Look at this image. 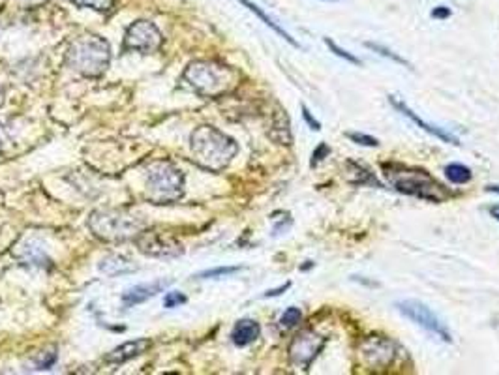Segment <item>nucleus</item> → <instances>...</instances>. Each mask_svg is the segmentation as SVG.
I'll list each match as a JSON object with an SVG mask.
<instances>
[{
    "label": "nucleus",
    "mask_w": 499,
    "mask_h": 375,
    "mask_svg": "<svg viewBox=\"0 0 499 375\" xmlns=\"http://www.w3.org/2000/svg\"><path fill=\"white\" fill-rule=\"evenodd\" d=\"M149 347H150V339L137 338L134 339V342H126V344L115 347L113 351H109L107 355L103 356V360H105L107 364H124V362H128V360L140 356L141 353H145Z\"/></svg>",
    "instance_id": "13"
},
{
    "label": "nucleus",
    "mask_w": 499,
    "mask_h": 375,
    "mask_svg": "<svg viewBox=\"0 0 499 375\" xmlns=\"http://www.w3.org/2000/svg\"><path fill=\"white\" fill-rule=\"evenodd\" d=\"M345 137H350L353 143H357V144H362V147H377L379 144V141H377L376 137H372V135H366V134H359V132H347L345 134Z\"/></svg>",
    "instance_id": "24"
},
{
    "label": "nucleus",
    "mask_w": 499,
    "mask_h": 375,
    "mask_svg": "<svg viewBox=\"0 0 499 375\" xmlns=\"http://www.w3.org/2000/svg\"><path fill=\"white\" fill-rule=\"evenodd\" d=\"M259 334H261V327H259L258 321H253V319H241V321L233 327L231 339L235 345L244 347V345L253 344V342L259 338Z\"/></svg>",
    "instance_id": "15"
},
{
    "label": "nucleus",
    "mask_w": 499,
    "mask_h": 375,
    "mask_svg": "<svg viewBox=\"0 0 499 375\" xmlns=\"http://www.w3.org/2000/svg\"><path fill=\"white\" fill-rule=\"evenodd\" d=\"M274 132H270V137L278 141L280 144H291V130H289V119L285 111L280 109L278 113H274Z\"/></svg>",
    "instance_id": "18"
},
{
    "label": "nucleus",
    "mask_w": 499,
    "mask_h": 375,
    "mask_svg": "<svg viewBox=\"0 0 499 375\" xmlns=\"http://www.w3.org/2000/svg\"><path fill=\"white\" fill-rule=\"evenodd\" d=\"M75 6H81V8H90V10L96 11H109L113 8L115 0H70Z\"/></svg>",
    "instance_id": "21"
},
{
    "label": "nucleus",
    "mask_w": 499,
    "mask_h": 375,
    "mask_svg": "<svg viewBox=\"0 0 499 375\" xmlns=\"http://www.w3.org/2000/svg\"><path fill=\"white\" fill-rule=\"evenodd\" d=\"M164 43L162 32L158 26L150 21H135L134 25L128 26L126 36H124V49L126 51H137L143 55L158 51Z\"/></svg>",
    "instance_id": "8"
},
{
    "label": "nucleus",
    "mask_w": 499,
    "mask_h": 375,
    "mask_svg": "<svg viewBox=\"0 0 499 375\" xmlns=\"http://www.w3.org/2000/svg\"><path fill=\"white\" fill-rule=\"evenodd\" d=\"M169 283H173V280H156V282L150 283H141V285H134L128 291L122 293V302L132 308V306H137V304L149 300V298L156 297L158 293H162Z\"/></svg>",
    "instance_id": "12"
},
{
    "label": "nucleus",
    "mask_w": 499,
    "mask_h": 375,
    "mask_svg": "<svg viewBox=\"0 0 499 375\" xmlns=\"http://www.w3.org/2000/svg\"><path fill=\"white\" fill-rule=\"evenodd\" d=\"M88 227L102 241L124 242L140 237L145 231V221L126 211L98 208L88 218Z\"/></svg>",
    "instance_id": "5"
},
{
    "label": "nucleus",
    "mask_w": 499,
    "mask_h": 375,
    "mask_svg": "<svg viewBox=\"0 0 499 375\" xmlns=\"http://www.w3.org/2000/svg\"><path fill=\"white\" fill-rule=\"evenodd\" d=\"M111 62V47L96 34H83L68 47L66 64L85 78H100Z\"/></svg>",
    "instance_id": "4"
},
{
    "label": "nucleus",
    "mask_w": 499,
    "mask_h": 375,
    "mask_svg": "<svg viewBox=\"0 0 499 375\" xmlns=\"http://www.w3.org/2000/svg\"><path fill=\"white\" fill-rule=\"evenodd\" d=\"M300 319H303V312L299 308L291 306V308H288L282 314L280 324H282V329H293V327H297L300 323Z\"/></svg>",
    "instance_id": "20"
},
{
    "label": "nucleus",
    "mask_w": 499,
    "mask_h": 375,
    "mask_svg": "<svg viewBox=\"0 0 499 375\" xmlns=\"http://www.w3.org/2000/svg\"><path fill=\"white\" fill-rule=\"evenodd\" d=\"M366 47H370V49H374V51H377V53H379V55H383V57H387V58H391V60L398 62V64H401V66L409 68V62H407L406 58L398 57L396 53L389 51V49H387L385 46H377V43H372V41H368V43H366Z\"/></svg>",
    "instance_id": "23"
},
{
    "label": "nucleus",
    "mask_w": 499,
    "mask_h": 375,
    "mask_svg": "<svg viewBox=\"0 0 499 375\" xmlns=\"http://www.w3.org/2000/svg\"><path fill=\"white\" fill-rule=\"evenodd\" d=\"M490 214H492V216H494L495 220H499V205L492 206V208H490Z\"/></svg>",
    "instance_id": "33"
},
{
    "label": "nucleus",
    "mask_w": 499,
    "mask_h": 375,
    "mask_svg": "<svg viewBox=\"0 0 499 375\" xmlns=\"http://www.w3.org/2000/svg\"><path fill=\"white\" fill-rule=\"evenodd\" d=\"M238 2H241L242 6H246L248 10L252 11V14H256V16H258L259 19H261L263 23H265V25L268 26V28H273V31L276 32V34H278L280 38H283V40H285V41H289V43H291V46H293V47H300L299 41L295 40V38L291 36V34H289V32L283 31L282 26H280L278 23H276V21L273 19V17L267 16V14H265V11H263L258 4H253V2H250V0H238Z\"/></svg>",
    "instance_id": "16"
},
{
    "label": "nucleus",
    "mask_w": 499,
    "mask_h": 375,
    "mask_svg": "<svg viewBox=\"0 0 499 375\" xmlns=\"http://www.w3.org/2000/svg\"><path fill=\"white\" fill-rule=\"evenodd\" d=\"M396 308L404 317H407L409 321L419 324L421 329L432 332V334H436L438 338H441L443 342H447V344L453 342V336H451L448 329L445 327V323H443L438 315L434 314L432 310L428 308L426 304L419 302V300H401V302L396 304Z\"/></svg>",
    "instance_id": "7"
},
{
    "label": "nucleus",
    "mask_w": 499,
    "mask_h": 375,
    "mask_svg": "<svg viewBox=\"0 0 499 375\" xmlns=\"http://www.w3.org/2000/svg\"><path fill=\"white\" fill-rule=\"evenodd\" d=\"M448 16H451V10H448V8H443V6L441 8H436V10L432 11V17H436V19H438V17L439 19H445V17Z\"/></svg>",
    "instance_id": "32"
},
{
    "label": "nucleus",
    "mask_w": 499,
    "mask_h": 375,
    "mask_svg": "<svg viewBox=\"0 0 499 375\" xmlns=\"http://www.w3.org/2000/svg\"><path fill=\"white\" fill-rule=\"evenodd\" d=\"M325 345V338L315 330H303L295 336L289 345V356L295 366H300L303 370H308L315 356L320 355Z\"/></svg>",
    "instance_id": "9"
},
{
    "label": "nucleus",
    "mask_w": 499,
    "mask_h": 375,
    "mask_svg": "<svg viewBox=\"0 0 499 375\" xmlns=\"http://www.w3.org/2000/svg\"><path fill=\"white\" fill-rule=\"evenodd\" d=\"M291 287V282H288V283H283L282 287H278V289H270V291H267V293L263 295L265 298H270V297H278V295H282L283 291H288V289Z\"/></svg>",
    "instance_id": "30"
},
{
    "label": "nucleus",
    "mask_w": 499,
    "mask_h": 375,
    "mask_svg": "<svg viewBox=\"0 0 499 375\" xmlns=\"http://www.w3.org/2000/svg\"><path fill=\"white\" fill-rule=\"evenodd\" d=\"M383 175L387 182L396 191L404 196L419 197V199L432 201V203H443L454 196L447 186H443L439 180L434 179L428 171L406 167L398 164L383 165Z\"/></svg>",
    "instance_id": "1"
},
{
    "label": "nucleus",
    "mask_w": 499,
    "mask_h": 375,
    "mask_svg": "<svg viewBox=\"0 0 499 375\" xmlns=\"http://www.w3.org/2000/svg\"><path fill=\"white\" fill-rule=\"evenodd\" d=\"M184 194L182 171L167 159H156L147 167V199L156 205L175 203Z\"/></svg>",
    "instance_id": "6"
},
{
    "label": "nucleus",
    "mask_w": 499,
    "mask_h": 375,
    "mask_svg": "<svg viewBox=\"0 0 499 375\" xmlns=\"http://www.w3.org/2000/svg\"><path fill=\"white\" fill-rule=\"evenodd\" d=\"M327 2H335V0H327Z\"/></svg>",
    "instance_id": "35"
},
{
    "label": "nucleus",
    "mask_w": 499,
    "mask_h": 375,
    "mask_svg": "<svg viewBox=\"0 0 499 375\" xmlns=\"http://www.w3.org/2000/svg\"><path fill=\"white\" fill-rule=\"evenodd\" d=\"M184 79L197 94L218 98L237 87L238 73L214 60H196L184 70Z\"/></svg>",
    "instance_id": "3"
},
{
    "label": "nucleus",
    "mask_w": 499,
    "mask_h": 375,
    "mask_svg": "<svg viewBox=\"0 0 499 375\" xmlns=\"http://www.w3.org/2000/svg\"><path fill=\"white\" fill-rule=\"evenodd\" d=\"M303 119L306 120V124H308L310 128L314 130V132H320L321 130V122H317V120L314 119V115L310 113V109L306 107V105H303Z\"/></svg>",
    "instance_id": "28"
},
{
    "label": "nucleus",
    "mask_w": 499,
    "mask_h": 375,
    "mask_svg": "<svg viewBox=\"0 0 499 375\" xmlns=\"http://www.w3.org/2000/svg\"><path fill=\"white\" fill-rule=\"evenodd\" d=\"M445 176L448 179V182L453 184H466L471 180V171L462 164H448L445 167Z\"/></svg>",
    "instance_id": "19"
},
{
    "label": "nucleus",
    "mask_w": 499,
    "mask_h": 375,
    "mask_svg": "<svg viewBox=\"0 0 499 375\" xmlns=\"http://www.w3.org/2000/svg\"><path fill=\"white\" fill-rule=\"evenodd\" d=\"M325 43H327V47H329L330 51L335 53L336 57L344 58V60L351 62V64H355V66H360V64H362V62H360V58H357L355 55H351V53L344 51V49H342V47L338 46V43H335V41L330 40V38H325Z\"/></svg>",
    "instance_id": "22"
},
{
    "label": "nucleus",
    "mask_w": 499,
    "mask_h": 375,
    "mask_svg": "<svg viewBox=\"0 0 499 375\" xmlns=\"http://www.w3.org/2000/svg\"><path fill=\"white\" fill-rule=\"evenodd\" d=\"M389 102H391V105L392 107H396L398 111H400L404 117H407L409 120H413V122L417 124L419 128H422L424 132H428L430 135H434V137H438L439 141H443V143H448V144H460V141H458V137H454L453 134H448L447 130H443V128H438V126H432V124H428V122H424V120L419 117L413 109H409L406 105V103L401 102V100H398L396 96H389Z\"/></svg>",
    "instance_id": "11"
},
{
    "label": "nucleus",
    "mask_w": 499,
    "mask_h": 375,
    "mask_svg": "<svg viewBox=\"0 0 499 375\" xmlns=\"http://www.w3.org/2000/svg\"><path fill=\"white\" fill-rule=\"evenodd\" d=\"M242 270V267H218L211 268V270H205V273L197 274V278H220V276H229V274H235Z\"/></svg>",
    "instance_id": "25"
},
{
    "label": "nucleus",
    "mask_w": 499,
    "mask_h": 375,
    "mask_svg": "<svg viewBox=\"0 0 499 375\" xmlns=\"http://www.w3.org/2000/svg\"><path fill=\"white\" fill-rule=\"evenodd\" d=\"M100 270L107 274V276H117V274L134 273L135 267L128 259H124L122 255H107L100 263Z\"/></svg>",
    "instance_id": "17"
},
{
    "label": "nucleus",
    "mask_w": 499,
    "mask_h": 375,
    "mask_svg": "<svg viewBox=\"0 0 499 375\" xmlns=\"http://www.w3.org/2000/svg\"><path fill=\"white\" fill-rule=\"evenodd\" d=\"M135 244L140 252L149 257H158V259H173L184 253V248L175 238L165 237L164 233L143 231L135 238Z\"/></svg>",
    "instance_id": "10"
},
{
    "label": "nucleus",
    "mask_w": 499,
    "mask_h": 375,
    "mask_svg": "<svg viewBox=\"0 0 499 375\" xmlns=\"http://www.w3.org/2000/svg\"><path fill=\"white\" fill-rule=\"evenodd\" d=\"M180 304H186V297L182 293H167L164 297L165 308H177Z\"/></svg>",
    "instance_id": "26"
},
{
    "label": "nucleus",
    "mask_w": 499,
    "mask_h": 375,
    "mask_svg": "<svg viewBox=\"0 0 499 375\" xmlns=\"http://www.w3.org/2000/svg\"><path fill=\"white\" fill-rule=\"evenodd\" d=\"M329 152H330L329 147H327V144H325V143H321V149H317L314 152V159H312V165L317 164V159H323V156L329 154Z\"/></svg>",
    "instance_id": "31"
},
{
    "label": "nucleus",
    "mask_w": 499,
    "mask_h": 375,
    "mask_svg": "<svg viewBox=\"0 0 499 375\" xmlns=\"http://www.w3.org/2000/svg\"><path fill=\"white\" fill-rule=\"evenodd\" d=\"M383 353H394V344L385 338H372L368 339L362 347V355L368 360H372L374 366H387L391 364L392 360L389 356H383Z\"/></svg>",
    "instance_id": "14"
},
{
    "label": "nucleus",
    "mask_w": 499,
    "mask_h": 375,
    "mask_svg": "<svg viewBox=\"0 0 499 375\" xmlns=\"http://www.w3.org/2000/svg\"><path fill=\"white\" fill-rule=\"evenodd\" d=\"M17 4H21L23 8H38V6H43L49 0H16Z\"/></svg>",
    "instance_id": "29"
},
{
    "label": "nucleus",
    "mask_w": 499,
    "mask_h": 375,
    "mask_svg": "<svg viewBox=\"0 0 499 375\" xmlns=\"http://www.w3.org/2000/svg\"><path fill=\"white\" fill-rule=\"evenodd\" d=\"M190 149L194 159L209 171H221L237 156L238 144L214 126H199L191 134Z\"/></svg>",
    "instance_id": "2"
},
{
    "label": "nucleus",
    "mask_w": 499,
    "mask_h": 375,
    "mask_svg": "<svg viewBox=\"0 0 499 375\" xmlns=\"http://www.w3.org/2000/svg\"><path fill=\"white\" fill-rule=\"evenodd\" d=\"M57 360V353L55 351H49V353H41L40 359H38V370H47L51 368Z\"/></svg>",
    "instance_id": "27"
},
{
    "label": "nucleus",
    "mask_w": 499,
    "mask_h": 375,
    "mask_svg": "<svg viewBox=\"0 0 499 375\" xmlns=\"http://www.w3.org/2000/svg\"><path fill=\"white\" fill-rule=\"evenodd\" d=\"M488 191H494V194H499V186H488Z\"/></svg>",
    "instance_id": "34"
}]
</instances>
